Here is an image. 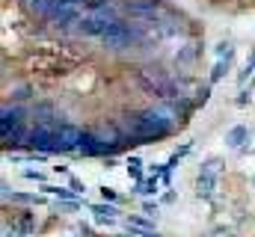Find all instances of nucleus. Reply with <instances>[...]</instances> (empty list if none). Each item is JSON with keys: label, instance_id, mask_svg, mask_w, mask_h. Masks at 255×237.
Wrapping results in <instances>:
<instances>
[{"label": "nucleus", "instance_id": "nucleus-5", "mask_svg": "<svg viewBox=\"0 0 255 237\" xmlns=\"http://www.w3.org/2000/svg\"><path fill=\"white\" fill-rule=\"evenodd\" d=\"M33 151H42V154H54L57 151V124H33L27 130V139H24Z\"/></svg>", "mask_w": 255, "mask_h": 237}, {"label": "nucleus", "instance_id": "nucleus-10", "mask_svg": "<svg viewBox=\"0 0 255 237\" xmlns=\"http://www.w3.org/2000/svg\"><path fill=\"white\" fill-rule=\"evenodd\" d=\"M232 59H235V48H232L226 57H220L217 62H214V68H211V83H220V80L226 77V71L232 68Z\"/></svg>", "mask_w": 255, "mask_h": 237}, {"label": "nucleus", "instance_id": "nucleus-19", "mask_svg": "<svg viewBox=\"0 0 255 237\" xmlns=\"http://www.w3.org/2000/svg\"><path fill=\"white\" fill-rule=\"evenodd\" d=\"M68 184H71V190H74V193H86V184H83V181H77L74 175H68Z\"/></svg>", "mask_w": 255, "mask_h": 237}, {"label": "nucleus", "instance_id": "nucleus-16", "mask_svg": "<svg viewBox=\"0 0 255 237\" xmlns=\"http://www.w3.org/2000/svg\"><path fill=\"white\" fill-rule=\"evenodd\" d=\"M12 98H18V101H27V98H33V89H30V86H18Z\"/></svg>", "mask_w": 255, "mask_h": 237}, {"label": "nucleus", "instance_id": "nucleus-4", "mask_svg": "<svg viewBox=\"0 0 255 237\" xmlns=\"http://www.w3.org/2000/svg\"><path fill=\"white\" fill-rule=\"evenodd\" d=\"M220 169H223V160H220V157H208V160L199 166V178H196V196H199V199H205V202L214 199Z\"/></svg>", "mask_w": 255, "mask_h": 237}, {"label": "nucleus", "instance_id": "nucleus-7", "mask_svg": "<svg viewBox=\"0 0 255 237\" xmlns=\"http://www.w3.org/2000/svg\"><path fill=\"white\" fill-rule=\"evenodd\" d=\"M83 133H86V130H80L77 124H71V121H60V124H57V154L77 151L80 142H83Z\"/></svg>", "mask_w": 255, "mask_h": 237}, {"label": "nucleus", "instance_id": "nucleus-1", "mask_svg": "<svg viewBox=\"0 0 255 237\" xmlns=\"http://www.w3.org/2000/svg\"><path fill=\"white\" fill-rule=\"evenodd\" d=\"M175 124H178V118L172 116V110L166 104H157V107H148V110L125 116V121L119 124V130H122V136L139 139V142H151V139L169 136L175 130Z\"/></svg>", "mask_w": 255, "mask_h": 237}, {"label": "nucleus", "instance_id": "nucleus-15", "mask_svg": "<svg viewBox=\"0 0 255 237\" xmlns=\"http://www.w3.org/2000/svg\"><path fill=\"white\" fill-rule=\"evenodd\" d=\"M196 54H199V51H196V45H184V48L175 54V59H178L181 65H187V62H193V59H196Z\"/></svg>", "mask_w": 255, "mask_h": 237}, {"label": "nucleus", "instance_id": "nucleus-2", "mask_svg": "<svg viewBox=\"0 0 255 237\" xmlns=\"http://www.w3.org/2000/svg\"><path fill=\"white\" fill-rule=\"evenodd\" d=\"M107 51H125L133 42H142V27L139 24H125V21H113L107 27V33L101 36Z\"/></svg>", "mask_w": 255, "mask_h": 237}, {"label": "nucleus", "instance_id": "nucleus-11", "mask_svg": "<svg viewBox=\"0 0 255 237\" xmlns=\"http://www.w3.org/2000/svg\"><path fill=\"white\" fill-rule=\"evenodd\" d=\"M42 193L57 196V199H63V202H77V196H80V193H74L71 187H57V184H42Z\"/></svg>", "mask_w": 255, "mask_h": 237}, {"label": "nucleus", "instance_id": "nucleus-8", "mask_svg": "<svg viewBox=\"0 0 255 237\" xmlns=\"http://www.w3.org/2000/svg\"><path fill=\"white\" fill-rule=\"evenodd\" d=\"M92 214H95V223L98 226H116V220H119L122 211L113 202H101V205H92Z\"/></svg>", "mask_w": 255, "mask_h": 237}, {"label": "nucleus", "instance_id": "nucleus-14", "mask_svg": "<svg viewBox=\"0 0 255 237\" xmlns=\"http://www.w3.org/2000/svg\"><path fill=\"white\" fill-rule=\"evenodd\" d=\"M128 178H133V181H142V160L133 154V157H128Z\"/></svg>", "mask_w": 255, "mask_h": 237}, {"label": "nucleus", "instance_id": "nucleus-20", "mask_svg": "<svg viewBox=\"0 0 255 237\" xmlns=\"http://www.w3.org/2000/svg\"><path fill=\"white\" fill-rule=\"evenodd\" d=\"M142 211H145L148 217H157V202H154V205H151V202H145V205H142Z\"/></svg>", "mask_w": 255, "mask_h": 237}, {"label": "nucleus", "instance_id": "nucleus-18", "mask_svg": "<svg viewBox=\"0 0 255 237\" xmlns=\"http://www.w3.org/2000/svg\"><path fill=\"white\" fill-rule=\"evenodd\" d=\"M101 196H104V202H119V196H116V190H110V187H101Z\"/></svg>", "mask_w": 255, "mask_h": 237}, {"label": "nucleus", "instance_id": "nucleus-9", "mask_svg": "<svg viewBox=\"0 0 255 237\" xmlns=\"http://www.w3.org/2000/svg\"><path fill=\"white\" fill-rule=\"evenodd\" d=\"M244 142H250V127H247V124H235V127H229V133H226V145L235 148V151H244Z\"/></svg>", "mask_w": 255, "mask_h": 237}, {"label": "nucleus", "instance_id": "nucleus-3", "mask_svg": "<svg viewBox=\"0 0 255 237\" xmlns=\"http://www.w3.org/2000/svg\"><path fill=\"white\" fill-rule=\"evenodd\" d=\"M24 107H3L0 113V136H3V145H21V139H27L24 133Z\"/></svg>", "mask_w": 255, "mask_h": 237}, {"label": "nucleus", "instance_id": "nucleus-6", "mask_svg": "<svg viewBox=\"0 0 255 237\" xmlns=\"http://www.w3.org/2000/svg\"><path fill=\"white\" fill-rule=\"evenodd\" d=\"M113 21H119V18H116V15H107V12H83V18L77 21L74 30H77L80 36H89V39L98 36V39H101Z\"/></svg>", "mask_w": 255, "mask_h": 237}, {"label": "nucleus", "instance_id": "nucleus-17", "mask_svg": "<svg viewBox=\"0 0 255 237\" xmlns=\"http://www.w3.org/2000/svg\"><path fill=\"white\" fill-rule=\"evenodd\" d=\"M24 178H27V181H42V184H45V172H39V169H24Z\"/></svg>", "mask_w": 255, "mask_h": 237}, {"label": "nucleus", "instance_id": "nucleus-12", "mask_svg": "<svg viewBox=\"0 0 255 237\" xmlns=\"http://www.w3.org/2000/svg\"><path fill=\"white\" fill-rule=\"evenodd\" d=\"M160 175H151V178H142V181H136V193L139 196H157V187H160Z\"/></svg>", "mask_w": 255, "mask_h": 237}, {"label": "nucleus", "instance_id": "nucleus-13", "mask_svg": "<svg viewBox=\"0 0 255 237\" xmlns=\"http://www.w3.org/2000/svg\"><path fill=\"white\" fill-rule=\"evenodd\" d=\"M36 118H39V124H54V107L48 101H39L36 104Z\"/></svg>", "mask_w": 255, "mask_h": 237}]
</instances>
